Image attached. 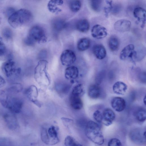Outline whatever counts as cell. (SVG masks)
I'll list each match as a JSON object with an SVG mask.
<instances>
[{
    "instance_id": "14",
    "label": "cell",
    "mask_w": 146,
    "mask_h": 146,
    "mask_svg": "<svg viewBox=\"0 0 146 146\" xmlns=\"http://www.w3.org/2000/svg\"><path fill=\"white\" fill-rule=\"evenodd\" d=\"M102 113V122L105 125L109 126L111 125L115 118L114 112L109 108L105 109Z\"/></svg>"
},
{
    "instance_id": "36",
    "label": "cell",
    "mask_w": 146,
    "mask_h": 146,
    "mask_svg": "<svg viewBox=\"0 0 146 146\" xmlns=\"http://www.w3.org/2000/svg\"><path fill=\"white\" fill-rule=\"evenodd\" d=\"M93 117L95 120L98 123H100L102 122V113L100 110H97L95 111L93 114Z\"/></svg>"
},
{
    "instance_id": "16",
    "label": "cell",
    "mask_w": 146,
    "mask_h": 146,
    "mask_svg": "<svg viewBox=\"0 0 146 146\" xmlns=\"http://www.w3.org/2000/svg\"><path fill=\"white\" fill-rule=\"evenodd\" d=\"M134 17L141 23V27L143 28L145 23L146 11L144 9L141 7L135 8L133 12Z\"/></svg>"
},
{
    "instance_id": "41",
    "label": "cell",
    "mask_w": 146,
    "mask_h": 146,
    "mask_svg": "<svg viewBox=\"0 0 146 146\" xmlns=\"http://www.w3.org/2000/svg\"><path fill=\"white\" fill-rule=\"evenodd\" d=\"M5 84V81L4 78L0 75V89L3 87Z\"/></svg>"
},
{
    "instance_id": "15",
    "label": "cell",
    "mask_w": 146,
    "mask_h": 146,
    "mask_svg": "<svg viewBox=\"0 0 146 146\" xmlns=\"http://www.w3.org/2000/svg\"><path fill=\"white\" fill-rule=\"evenodd\" d=\"M130 135L131 139L136 142L142 143L145 141V131L143 132L141 130L135 129L130 133Z\"/></svg>"
},
{
    "instance_id": "7",
    "label": "cell",
    "mask_w": 146,
    "mask_h": 146,
    "mask_svg": "<svg viewBox=\"0 0 146 146\" xmlns=\"http://www.w3.org/2000/svg\"><path fill=\"white\" fill-rule=\"evenodd\" d=\"M2 69L5 75L8 78L19 74L21 69L17 66L15 62L12 59L7 60L3 64Z\"/></svg>"
},
{
    "instance_id": "40",
    "label": "cell",
    "mask_w": 146,
    "mask_h": 146,
    "mask_svg": "<svg viewBox=\"0 0 146 146\" xmlns=\"http://www.w3.org/2000/svg\"><path fill=\"white\" fill-rule=\"evenodd\" d=\"M15 11L14 9L12 8H9L6 11V14L9 17L12 15Z\"/></svg>"
},
{
    "instance_id": "22",
    "label": "cell",
    "mask_w": 146,
    "mask_h": 146,
    "mask_svg": "<svg viewBox=\"0 0 146 146\" xmlns=\"http://www.w3.org/2000/svg\"><path fill=\"white\" fill-rule=\"evenodd\" d=\"M101 94V89L98 85L92 84L89 86L88 89L89 96L92 99L98 98Z\"/></svg>"
},
{
    "instance_id": "11",
    "label": "cell",
    "mask_w": 146,
    "mask_h": 146,
    "mask_svg": "<svg viewBox=\"0 0 146 146\" xmlns=\"http://www.w3.org/2000/svg\"><path fill=\"white\" fill-rule=\"evenodd\" d=\"M91 35L94 38L101 39L107 36L108 35L107 31L105 27L97 24L93 27L91 30Z\"/></svg>"
},
{
    "instance_id": "27",
    "label": "cell",
    "mask_w": 146,
    "mask_h": 146,
    "mask_svg": "<svg viewBox=\"0 0 146 146\" xmlns=\"http://www.w3.org/2000/svg\"><path fill=\"white\" fill-rule=\"evenodd\" d=\"M85 93V90L83 86L80 84L76 86L73 88L71 94L81 97Z\"/></svg>"
},
{
    "instance_id": "39",
    "label": "cell",
    "mask_w": 146,
    "mask_h": 146,
    "mask_svg": "<svg viewBox=\"0 0 146 146\" xmlns=\"http://www.w3.org/2000/svg\"><path fill=\"white\" fill-rule=\"evenodd\" d=\"M120 7L119 5H117L114 7H112L111 11L114 14H117L118 13L120 9Z\"/></svg>"
},
{
    "instance_id": "1",
    "label": "cell",
    "mask_w": 146,
    "mask_h": 146,
    "mask_svg": "<svg viewBox=\"0 0 146 146\" xmlns=\"http://www.w3.org/2000/svg\"><path fill=\"white\" fill-rule=\"evenodd\" d=\"M13 94L7 90L0 92V102L5 108L14 113H19L22 109L23 102L19 98L13 97Z\"/></svg>"
},
{
    "instance_id": "28",
    "label": "cell",
    "mask_w": 146,
    "mask_h": 146,
    "mask_svg": "<svg viewBox=\"0 0 146 146\" xmlns=\"http://www.w3.org/2000/svg\"><path fill=\"white\" fill-rule=\"evenodd\" d=\"M23 89V86L21 84L15 83L10 86L7 90L11 93L15 94L21 92Z\"/></svg>"
},
{
    "instance_id": "26",
    "label": "cell",
    "mask_w": 146,
    "mask_h": 146,
    "mask_svg": "<svg viewBox=\"0 0 146 146\" xmlns=\"http://www.w3.org/2000/svg\"><path fill=\"white\" fill-rule=\"evenodd\" d=\"M134 115L137 121L141 122H144L146 119V110L143 108H139L135 111Z\"/></svg>"
},
{
    "instance_id": "23",
    "label": "cell",
    "mask_w": 146,
    "mask_h": 146,
    "mask_svg": "<svg viewBox=\"0 0 146 146\" xmlns=\"http://www.w3.org/2000/svg\"><path fill=\"white\" fill-rule=\"evenodd\" d=\"M76 27L79 31L85 33L89 29L90 24L88 21L86 19H82L79 20L76 23Z\"/></svg>"
},
{
    "instance_id": "35",
    "label": "cell",
    "mask_w": 146,
    "mask_h": 146,
    "mask_svg": "<svg viewBox=\"0 0 146 146\" xmlns=\"http://www.w3.org/2000/svg\"><path fill=\"white\" fill-rule=\"evenodd\" d=\"M54 27L56 30L60 31L65 28L66 23L61 19H58L54 23Z\"/></svg>"
},
{
    "instance_id": "24",
    "label": "cell",
    "mask_w": 146,
    "mask_h": 146,
    "mask_svg": "<svg viewBox=\"0 0 146 146\" xmlns=\"http://www.w3.org/2000/svg\"><path fill=\"white\" fill-rule=\"evenodd\" d=\"M108 44L111 50L113 51L117 50L119 45V41L118 38L115 35L111 36L109 39Z\"/></svg>"
},
{
    "instance_id": "34",
    "label": "cell",
    "mask_w": 146,
    "mask_h": 146,
    "mask_svg": "<svg viewBox=\"0 0 146 146\" xmlns=\"http://www.w3.org/2000/svg\"><path fill=\"white\" fill-rule=\"evenodd\" d=\"M2 35L3 37L7 40L11 39L13 36V33L12 30L8 27L4 28L3 29Z\"/></svg>"
},
{
    "instance_id": "10",
    "label": "cell",
    "mask_w": 146,
    "mask_h": 146,
    "mask_svg": "<svg viewBox=\"0 0 146 146\" xmlns=\"http://www.w3.org/2000/svg\"><path fill=\"white\" fill-rule=\"evenodd\" d=\"M25 94L28 98L33 103L38 106L41 105L37 100L38 90L36 87L34 85L29 86L26 90Z\"/></svg>"
},
{
    "instance_id": "17",
    "label": "cell",
    "mask_w": 146,
    "mask_h": 146,
    "mask_svg": "<svg viewBox=\"0 0 146 146\" xmlns=\"http://www.w3.org/2000/svg\"><path fill=\"white\" fill-rule=\"evenodd\" d=\"M78 75V69L77 67L75 66H68L65 70V76L66 78L72 82L76 79Z\"/></svg>"
},
{
    "instance_id": "18",
    "label": "cell",
    "mask_w": 146,
    "mask_h": 146,
    "mask_svg": "<svg viewBox=\"0 0 146 146\" xmlns=\"http://www.w3.org/2000/svg\"><path fill=\"white\" fill-rule=\"evenodd\" d=\"M63 3V1L62 0H50L47 4L48 9L52 13L58 14L62 11L59 6H61Z\"/></svg>"
},
{
    "instance_id": "33",
    "label": "cell",
    "mask_w": 146,
    "mask_h": 146,
    "mask_svg": "<svg viewBox=\"0 0 146 146\" xmlns=\"http://www.w3.org/2000/svg\"><path fill=\"white\" fill-rule=\"evenodd\" d=\"M7 49L5 44L3 41L1 37L0 36V60L5 59L6 56Z\"/></svg>"
},
{
    "instance_id": "30",
    "label": "cell",
    "mask_w": 146,
    "mask_h": 146,
    "mask_svg": "<svg viewBox=\"0 0 146 146\" xmlns=\"http://www.w3.org/2000/svg\"><path fill=\"white\" fill-rule=\"evenodd\" d=\"M69 7L71 10L74 12H76L80 9L81 3L79 0H72L69 4Z\"/></svg>"
},
{
    "instance_id": "13",
    "label": "cell",
    "mask_w": 146,
    "mask_h": 146,
    "mask_svg": "<svg viewBox=\"0 0 146 146\" xmlns=\"http://www.w3.org/2000/svg\"><path fill=\"white\" fill-rule=\"evenodd\" d=\"M131 25V22L130 21L126 19H120L115 23L114 27L117 31L123 32L129 30Z\"/></svg>"
},
{
    "instance_id": "4",
    "label": "cell",
    "mask_w": 146,
    "mask_h": 146,
    "mask_svg": "<svg viewBox=\"0 0 146 146\" xmlns=\"http://www.w3.org/2000/svg\"><path fill=\"white\" fill-rule=\"evenodd\" d=\"M41 137L42 142L48 145L56 144L59 141L57 128L52 125H45L42 127Z\"/></svg>"
},
{
    "instance_id": "25",
    "label": "cell",
    "mask_w": 146,
    "mask_h": 146,
    "mask_svg": "<svg viewBox=\"0 0 146 146\" xmlns=\"http://www.w3.org/2000/svg\"><path fill=\"white\" fill-rule=\"evenodd\" d=\"M90 44V42L89 38H82L80 39L78 42V49L81 51H85L89 48Z\"/></svg>"
},
{
    "instance_id": "5",
    "label": "cell",
    "mask_w": 146,
    "mask_h": 146,
    "mask_svg": "<svg viewBox=\"0 0 146 146\" xmlns=\"http://www.w3.org/2000/svg\"><path fill=\"white\" fill-rule=\"evenodd\" d=\"M47 38L44 29L41 27L35 25L29 30V35L25 39V43L29 46H33L36 42L43 43L47 41Z\"/></svg>"
},
{
    "instance_id": "8",
    "label": "cell",
    "mask_w": 146,
    "mask_h": 146,
    "mask_svg": "<svg viewBox=\"0 0 146 146\" xmlns=\"http://www.w3.org/2000/svg\"><path fill=\"white\" fill-rule=\"evenodd\" d=\"M76 56L72 50L69 49L64 50L60 56V60L62 65L69 66H71L75 61Z\"/></svg>"
},
{
    "instance_id": "29",
    "label": "cell",
    "mask_w": 146,
    "mask_h": 146,
    "mask_svg": "<svg viewBox=\"0 0 146 146\" xmlns=\"http://www.w3.org/2000/svg\"><path fill=\"white\" fill-rule=\"evenodd\" d=\"M64 145L65 146H83L70 136H68L66 137Z\"/></svg>"
},
{
    "instance_id": "31",
    "label": "cell",
    "mask_w": 146,
    "mask_h": 146,
    "mask_svg": "<svg viewBox=\"0 0 146 146\" xmlns=\"http://www.w3.org/2000/svg\"><path fill=\"white\" fill-rule=\"evenodd\" d=\"M102 1L100 0L90 1V4L91 8L95 11H100L102 6Z\"/></svg>"
},
{
    "instance_id": "42",
    "label": "cell",
    "mask_w": 146,
    "mask_h": 146,
    "mask_svg": "<svg viewBox=\"0 0 146 146\" xmlns=\"http://www.w3.org/2000/svg\"><path fill=\"white\" fill-rule=\"evenodd\" d=\"M146 96H144V97L143 98V103L145 105H146Z\"/></svg>"
},
{
    "instance_id": "43",
    "label": "cell",
    "mask_w": 146,
    "mask_h": 146,
    "mask_svg": "<svg viewBox=\"0 0 146 146\" xmlns=\"http://www.w3.org/2000/svg\"><path fill=\"white\" fill-rule=\"evenodd\" d=\"M1 18L0 17V23H1Z\"/></svg>"
},
{
    "instance_id": "20",
    "label": "cell",
    "mask_w": 146,
    "mask_h": 146,
    "mask_svg": "<svg viewBox=\"0 0 146 146\" xmlns=\"http://www.w3.org/2000/svg\"><path fill=\"white\" fill-rule=\"evenodd\" d=\"M70 105L74 110H79L83 106V103L80 97L71 94L69 98Z\"/></svg>"
},
{
    "instance_id": "32",
    "label": "cell",
    "mask_w": 146,
    "mask_h": 146,
    "mask_svg": "<svg viewBox=\"0 0 146 146\" xmlns=\"http://www.w3.org/2000/svg\"><path fill=\"white\" fill-rule=\"evenodd\" d=\"M4 119L9 126L12 127L16 126L17 123L16 119L13 115L6 114L4 116Z\"/></svg>"
},
{
    "instance_id": "2",
    "label": "cell",
    "mask_w": 146,
    "mask_h": 146,
    "mask_svg": "<svg viewBox=\"0 0 146 146\" xmlns=\"http://www.w3.org/2000/svg\"><path fill=\"white\" fill-rule=\"evenodd\" d=\"M32 17V14L30 11L21 9L15 11L8 17V22L11 27L16 29L29 23Z\"/></svg>"
},
{
    "instance_id": "3",
    "label": "cell",
    "mask_w": 146,
    "mask_h": 146,
    "mask_svg": "<svg viewBox=\"0 0 146 146\" xmlns=\"http://www.w3.org/2000/svg\"><path fill=\"white\" fill-rule=\"evenodd\" d=\"M85 133L87 137L95 144L101 145L104 143V138L98 123L92 121H88L86 126Z\"/></svg>"
},
{
    "instance_id": "9",
    "label": "cell",
    "mask_w": 146,
    "mask_h": 146,
    "mask_svg": "<svg viewBox=\"0 0 146 146\" xmlns=\"http://www.w3.org/2000/svg\"><path fill=\"white\" fill-rule=\"evenodd\" d=\"M134 46L133 44H129L125 46L121 52L120 58L122 60L128 58H131L133 61L136 58L137 52L134 50Z\"/></svg>"
},
{
    "instance_id": "21",
    "label": "cell",
    "mask_w": 146,
    "mask_h": 146,
    "mask_svg": "<svg viewBox=\"0 0 146 146\" xmlns=\"http://www.w3.org/2000/svg\"><path fill=\"white\" fill-rule=\"evenodd\" d=\"M113 92L119 95H123L127 89V85L121 81H117L113 84L112 88Z\"/></svg>"
},
{
    "instance_id": "19",
    "label": "cell",
    "mask_w": 146,
    "mask_h": 146,
    "mask_svg": "<svg viewBox=\"0 0 146 146\" xmlns=\"http://www.w3.org/2000/svg\"><path fill=\"white\" fill-rule=\"evenodd\" d=\"M92 51L95 57L100 60L103 59L106 55V49L101 44H97L94 45L92 48Z\"/></svg>"
},
{
    "instance_id": "12",
    "label": "cell",
    "mask_w": 146,
    "mask_h": 146,
    "mask_svg": "<svg viewBox=\"0 0 146 146\" xmlns=\"http://www.w3.org/2000/svg\"><path fill=\"white\" fill-rule=\"evenodd\" d=\"M111 105L115 111L120 112L123 111L126 107V102L124 99L118 97L113 98L111 100Z\"/></svg>"
},
{
    "instance_id": "38",
    "label": "cell",
    "mask_w": 146,
    "mask_h": 146,
    "mask_svg": "<svg viewBox=\"0 0 146 146\" xmlns=\"http://www.w3.org/2000/svg\"><path fill=\"white\" fill-rule=\"evenodd\" d=\"M106 3L108 6L105 7L104 8L105 15L106 17H107L109 13L111 11L112 8V1L107 0L106 1Z\"/></svg>"
},
{
    "instance_id": "37",
    "label": "cell",
    "mask_w": 146,
    "mask_h": 146,
    "mask_svg": "<svg viewBox=\"0 0 146 146\" xmlns=\"http://www.w3.org/2000/svg\"><path fill=\"white\" fill-rule=\"evenodd\" d=\"M108 146H122L120 140L116 138H113L109 141Z\"/></svg>"
},
{
    "instance_id": "6",
    "label": "cell",
    "mask_w": 146,
    "mask_h": 146,
    "mask_svg": "<svg viewBox=\"0 0 146 146\" xmlns=\"http://www.w3.org/2000/svg\"><path fill=\"white\" fill-rule=\"evenodd\" d=\"M48 65V62L45 60H41L38 62L35 68V77L36 80L39 83H42V79L46 80L49 83L50 78L46 72Z\"/></svg>"
}]
</instances>
